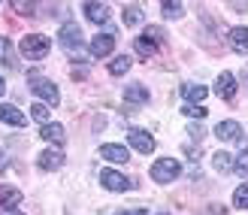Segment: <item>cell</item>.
Wrapping results in <instances>:
<instances>
[{
  "instance_id": "7c38bea8",
  "label": "cell",
  "mask_w": 248,
  "mask_h": 215,
  "mask_svg": "<svg viewBox=\"0 0 248 215\" xmlns=\"http://www.w3.org/2000/svg\"><path fill=\"white\" fill-rule=\"evenodd\" d=\"M239 133H242L239 121H218V128H215V136H218L221 143H236Z\"/></svg>"
},
{
  "instance_id": "cb8c5ba5",
  "label": "cell",
  "mask_w": 248,
  "mask_h": 215,
  "mask_svg": "<svg viewBox=\"0 0 248 215\" xmlns=\"http://www.w3.org/2000/svg\"><path fill=\"white\" fill-rule=\"evenodd\" d=\"M127 70H130V58L127 55H118L112 64H109V73H112V76H124Z\"/></svg>"
},
{
  "instance_id": "ba28073f",
  "label": "cell",
  "mask_w": 248,
  "mask_h": 215,
  "mask_svg": "<svg viewBox=\"0 0 248 215\" xmlns=\"http://www.w3.org/2000/svg\"><path fill=\"white\" fill-rule=\"evenodd\" d=\"M36 164H40V170H46V173L61 170V167H64V151L48 146V149L43 151V155H40V161H36Z\"/></svg>"
},
{
  "instance_id": "52a82bcc",
  "label": "cell",
  "mask_w": 248,
  "mask_h": 215,
  "mask_svg": "<svg viewBox=\"0 0 248 215\" xmlns=\"http://www.w3.org/2000/svg\"><path fill=\"white\" fill-rule=\"evenodd\" d=\"M112 49H115V36L112 33H100V36H94V40H91L88 55L91 58H106V55H112Z\"/></svg>"
},
{
  "instance_id": "5b68a950",
  "label": "cell",
  "mask_w": 248,
  "mask_h": 215,
  "mask_svg": "<svg viewBox=\"0 0 248 215\" xmlns=\"http://www.w3.org/2000/svg\"><path fill=\"white\" fill-rule=\"evenodd\" d=\"M100 185L109 188V191H130V188H133V182L127 179V176H121L115 170H103L100 173Z\"/></svg>"
},
{
  "instance_id": "603a6c76",
  "label": "cell",
  "mask_w": 248,
  "mask_h": 215,
  "mask_svg": "<svg viewBox=\"0 0 248 215\" xmlns=\"http://www.w3.org/2000/svg\"><path fill=\"white\" fill-rule=\"evenodd\" d=\"M12 9L18 12V16H33L36 12V0H9Z\"/></svg>"
},
{
  "instance_id": "4316f807",
  "label": "cell",
  "mask_w": 248,
  "mask_h": 215,
  "mask_svg": "<svg viewBox=\"0 0 248 215\" xmlns=\"http://www.w3.org/2000/svg\"><path fill=\"white\" fill-rule=\"evenodd\" d=\"M233 206L248 209V182H245V185H239L236 191H233Z\"/></svg>"
},
{
  "instance_id": "d6986e66",
  "label": "cell",
  "mask_w": 248,
  "mask_h": 215,
  "mask_svg": "<svg viewBox=\"0 0 248 215\" xmlns=\"http://www.w3.org/2000/svg\"><path fill=\"white\" fill-rule=\"evenodd\" d=\"M212 167L218 173H230L233 170V155H230V151H215V155H212Z\"/></svg>"
},
{
  "instance_id": "83f0119b",
  "label": "cell",
  "mask_w": 248,
  "mask_h": 215,
  "mask_svg": "<svg viewBox=\"0 0 248 215\" xmlns=\"http://www.w3.org/2000/svg\"><path fill=\"white\" fill-rule=\"evenodd\" d=\"M182 112H185V116H191V118H206V106H200V103H185L182 106Z\"/></svg>"
},
{
  "instance_id": "d4e9b609",
  "label": "cell",
  "mask_w": 248,
  "mask_h": 215,
  "mask_svg": "<svg viewBox=\"0 0 248 215\" xmlns=\"http://www.w3.org/2000/svg\"><path fill=\"white\" fill-rule=\"evenodd\" d=\"M31 116H33L36 121H43V124H48V118H52V109H48V106L43 103V100H40V103H33V106H31Z\"/></svg>"
},
{
  "instance_id": "8fae6325",
  "label": "cell",
  "mask_w": 248,
  "mask_h": 215,
  "mask_svg": "<svg viewBox=\"0 0 248 215\" xmlns=\"http://www.w3.org/2000/svg\"><path fill=\"white\" fill-rule=\"evenodd\" d=\"M85 16L94 24H106L109 21V6L106 3H97V0H85Z\"/></svg>"
},
{
  "instance_id": "ac0fdd59",
  "label": "cell",
  "mask_w": 248,
  "mask_h": 215,
  "mask_svg": "<svg viewBox=\"0 0 248 215\" xmlns=\"http://www.w3.org/2000/svg\"><path fill=\"white\" fill-rule=\"evenodd\" d=\"M21 191L18 188H6V185H0V206H18L21 203Z\"/></svg>"
},
{
  "instance_id": "6da1fadb",
  "label": "cell",
  "mask_w": 248,
  "mask_h": 215,
  "mask_svg": "<svg viewBox=\"0 0 248 215\" xmlns=\"http://www.w3.org/2000/svg\"><path fill=\"white\" fill-rule=\"evenodd\" d=\"M61 40V49L67 52V58H76V61H85V43H82V31L76 21H67L58 33Z\"/></svg>"
},
{
  "instance_id": "3957f363",
  "label": "cell",
  "mask_w": 248,
  "mask_h": 215,
  "mask_svg": "<svg viewBox=\"0 0 248 215\" xmlns=\"http://www.w3.org/2000/svg\"><path fill=\"white\" fill-rule=\"evenodd\" d=\"M31 91L43 100L46 106H58V100H61V94H58V85L52 82V79H43V76H36V73H31Z\"/></svg>"
},
{
  "instance_id": "44dd1931",
  "label": "cell",
  "mask_w": 248,
  "mask_h": 215,
  "mask_svg": "<svg viewBox=\"0 0 248 215\" xmlns=\"http://www.w3.org/2000/svg\"><path fill=\"white\" fill-rule=\"evenodd\" d=\"M160 9H164V18H182L185 16L179 0H160Z\"/></svg>"
},
{
  "instance_id": "1f68e13d",
  "label": "cell",
  "mask_w": 248,
  "mask_h": 215,
  "mask_svg": "<svg viewBox=\"0 0 248 215\" xmlns=\"http://www.w3.org/2000/svg\"><path fill=\"white\" fill-rule=\"evenodd\" d=\"M0 215H24V212H18V209H12V206H0Z\"/></svg>"
},
{
  "instance_id": "2e32d148",
  "label": "cell",
  "mask_w": 248,
  "mask_h": 215,
  "mask_svg": "<svg viewBox=\"0 0 248 215\" xmlns=\"http://www.w3.org/2000/svg\"><path fill=\"white\" fill-rule=\"evenodd\" d=\"M40 136H43L46 143H55V146H61V143H64V128H61V124H55V121H48V124H43Z\"/></svg>"
},
{
  "instance_id": "ffe728a7",
  "label": "cell",
  "mask_w": 248,
  "mask_h": 215,
  "mask_svg": "<svg viewBox=\"0 0 248 215\" xmlns=\"http://www.w3.org/2000/svg\"><path fill=\"white\" fill-rule=\"evenodd\" d=\"M142 9L140 6H127V9H124V28H140V24H142Z\"/></svg>"
},
{
  "instance_id": "9c48e42d",
  "label": "cell",
  "mask_w": 248,
  "mask_h": 215,
  "mask_svg": "<svg viewBox=\"0 0 248 215\" xmlns=\"http://www.w3.org/2000/svg\"><path fill=\"white\" fill-rule=\"evenodd\" d=\"M215 91H218L221 100H233V97H236V76H233V73H221L218 82H215Z\"/></svg>"
},
{
  "instance_id": "8992f818",
  "label": "cell",
  "mask_w": 248,
  "mask_h": 215,
  "mask_svg": "<svg viewBox=\"0 0 248 215\" xmlns=\"http://www.w3.org/2000/svg\"><path fill=\"white\" fill-rule=\"evenodd\" d=\"M127 140H130V146L140 151V155H148V151H155V136L148 133V131H142V128H133V131L127 133Z\"/></svg>"
},
{
  "instance_id": "d6a6232c",
  "label": "cell",
  "mask_w": 248,
  "mask_h": 215,
  "mask_svg": "<svg viewBox=\"0 0 248 215\" xmlns=\"http://www.w3.org/2000/svg\"><path fill=\"white\" fill-rule=\"evenodd\" d=\"M115 215H148L145 209H133V212H115Z\"/></svg>"
},
{
  "instance_id": "e0dca14e",
  "label": "cell",
  "mask_w": 248,
  "mask_h": 215,
  "mask_svg": "<svg viewBox=\"0 0 248 215\" xmlns=\"http://www.w3.org/2000/svg\"><path fill=\"white\" fill-rule=\"evenodd\" d=\"M182 94H185V100H188V103H203V100H206V85H182Z\"/></svg>"
},
{
  "instance_id": "4fadbf2b",
  "label": "cell",
  "mask_w": 248,
  "mask_h": 215,
  "mask_svg": "<svg viewBox=\"0 0 248 215\" xmlns=\"http://www.w3.org/2000/svg\"><path fill=\"white\" fill-rule=\"evenodd\" d=\"M0 121H3V124H12V128H21L28 118H24V112H21L18 106L3 103V106H0Z\"/></svg>"
},
{
  "instance_id": "836d02e7",
  "label": "cell",
  "mask_w": 248,
  "mask_h": 215,
  "mask_svg": "<svg viewBox=\"0 0 248 215\" xmlns=\"http://www.w3.org/2000/svg\"><path fill=\"white\" fill-rule=\"evenodd\" d=\"M0 170H6V155H3V149H0Z\"/></svg>"
},
{
  "instance_id": "d590c367",
  "label": "cell",
  "mask_w": 248,
  "mask_h": 215,
  "mask_svg": "<svg viewBox=\"0 0 248 215\" xmlns=\"http://www.w3.org/2000/svg\"><path fill=\"white\" fill-rule=\"evenodd\" d=\"M164 215H167V212H164Z\"/></svg>"
},
{
  "instance_id": "484cf974",
  "label": "cell",
  "mask_w": 248,
  "mask_h": 215,
  "mask_svg": "<svg viewBox=\"0 0 248 215\" xmlns=\"http://www.w3.org/2000/svg\"><path fill=\"white\" fill-rule=\"evenodd\" d=\"M3 61H6L9 67H16V58H12V46H9V40H6V36H0V64H3Z\"/></svg>"
},
{
  "instance_id": "9a60e30c",
  "label": "cell",
  "mask_w": 248,
  "mask_h": 215,
  "mask_svg": "<svg viewBox=\"0 0 248 215\" xmlns=\"http://www.w3.org/2000/svg\"><path fill=\"white\" fill-rule=\"evenodd\" d=\"M124 100L127 103H148V88L142 82H133V85L124 88Z\"/></svg>"
},
{
  "instance_id": "7402d4cb",
  "label": "cell",
  "mask_w": 248,
  "mask_h": 215,
  "mask_svg": "<svg viewBox=\"0 0 248 215\" xmlns=\"http://www.w3.org/2000/svg\"><path fill=\"white\" fill-rule=\"evenodd\" d=\"M133 49H136V55H142V58H152V55L157 52V46H155L152 40H145V36H136Z\"/></svg>"
},
{
  "instance_id": "30bf717a",
  "label": "cell",
  "mask_w": 248,
  "mask_h": 215,
  "mask_svg": "<svg viewBox=\"0 0 248 215\" xmlns=\"http://www.w3.org/2000/svg\"><path fill=\"white\" fill-rule=\"evenodd\" d=\"M100 158L112 161V164H127L130 161V151L124 149V146H118V143H106V146H100Z\"/></svg>"
},
{
  "instance_id": "5bb4252c",
  "label": "cell",
  "mask_w": 248,
  "mask_h": 215,
  "mask_svg": "<svg viewBox=\"0 0 248 215\" xmlns=\"http://www.w3.org/2000/svg\"><path fill=\"white\" fill-rule=\"evenodd\" d=\"M230 49L236 55H248V28H233L230 31Z\"/></svg>"
},
{
  "instance_id": "4dcf8cb0",
  "label": "cell",
  "mask_w": 248,
  "mask_h": 215,
  "mask_svg": "<svg viewBox=\"0 0 248 215\" xmlns=\"http://www.w3.org/2000/svg\"><path fill=\"white\" fill-rule=\"evenodd\" d=\"M188 133L194 136V140H203V133H206V131L200 128V124H188Z\"/></svg>"
},
{
  "instance_id": "7a4b0ae2",
  "label": "cell",
  "mask_w": 248,
  "mask_h": 215,
  "mask_svg": "<svg viewBox=\"0 0 248 215\" xmlns=\"http://www.w3.org/2000/svg\"><path fill=\"white\" fill-rule=\"evenodd\" d=\"M48 52H52V40L43 33H28L21 36V55L28 61H43Z\"/></svg>"
},
{
  "instance_id": "e575fe53",
  "label": "cell",
  "mask_w": 248,
  "mask_h": 215,
  "mask_svg": "<svg viewBox=\"0 0 248 215\" xmlns=\"http://www.w3.org/2000/svg\"><path fill=\"white\" fill-rule=\"evenodd\" d=\"M3 88H6V85H3V79H0V97H3Z\"/></svg>"
},
{
  "instance_id": "f546056e",
  "label": "cell",
  "mask_w": 248,
  "mask_h": 215,
  "mask_svg": "<svg viewBox=\"0 0 248 215\" xmlns=\"http://www.w3.org/2000/svg\"><path fill=\"white\" fill-rule=\"evenodd\" d=\"M233 170H239L242 176H248V149H242V155L233 161Z\"/></svg>"
},
{
  "instance_id": "277c9868",
  "label": "cell",
  "mask_w": 248,
  "mask_h": 215,
  "mask_svg": "<svg viewBox=\"0 0 248 215\" xmlns=\"http://www.w3.org/2000/svg\"><path fill=\"white\" fill-rule=\"evenodd\" d=\"M179 173H182V167H179L176 158H160V161L152 164V179L155 182H172V179H179Z\"/></svg>"
},
{
  "instance_id": "f1b7e54d",
  "label": "cell",
  "mask_w": 248,
  "mask_h": 215,
  "mask_svg": "<svg viewBox=\"0 0 248 215\" xmlns=\"http://www.w3.org/2000/svg\"><path fill=\"white\" fill-rule=\"evenodd\" d=\"M142 36H145V40H152L155 46H164V43H167V33L160 31V28H148V31H145Z\"/></svg>"
}]
</instances>
